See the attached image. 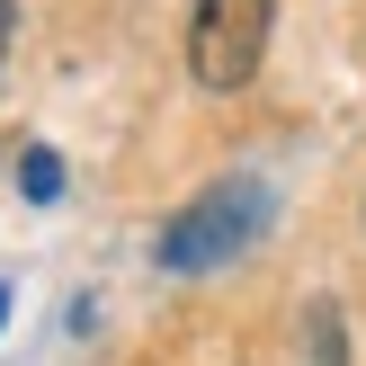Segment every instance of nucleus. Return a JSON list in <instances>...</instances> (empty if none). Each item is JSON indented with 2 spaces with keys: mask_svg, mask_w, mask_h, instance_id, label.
I'll list each match as a JSON object with an SVG mask.
<instances>
[{
  "mask_svg": "<svg viewBox=\"0 0 366 366\" xmlns=\"http://www.w3.org/2000/svg\"><path fill=\"white\" fill-rule=\"evenodd\" d=\"M268 18H277V0H197L188 18V81L197 89H250V71H259L268 54Z\"/></svg>",
  "mask_w": 366,
  "mask_h": 366,
  "instance_id": "nucleus-2",
  "label": "nucleus"
},
{
  "mask_svg": "<svg viewBox=\"0 0 366 366\" xmlns=\"http://www.w3.org/2000/svg\"><path fill=\"white\" fill-rule=\"evenodd\" d=\"M304 366H349V313L331 295L304 304Z\"/></svg>",
  "mask_w": 366,
  "mask_h": 366,
  "instance_id": "nucleus-3",
  "label": "nucleus"
},
{
  "mask_svg": "<svg viewBox=\"0 0 366 366\" xmlns=\"http://www.w3.org/2000/svg\"><path fill=\"white\" fill-rule=\"evenodd\" d=\"M268 224V188L259 179H224V188H206V197H188V206L161 224V242H152V259L170 268V277H206V268H224V259H242L250 250V232Z\"/></svg>",
  "mask_w": 366,
  "mask_h": 366,
  "instance_id": "nucleus-1",
  "label": "nucleus"
},
{
  "mask_svg": "<svg viewBox=\"0 0 366 366\" xmlns=\"http://www.w3.org/2000/svg\"><path fill=\"white\" fill-rule=\"evenodd\" d=\"M9 27H18V9H9V0H0V63H9Z\"/></svg>",
  "mask_w": 366,
  "mask_h": 366,
  "instance_id": "nucleus-5",
  "label": "nucleus"
},
{
  "mask_svg": "<svg viewBox=\"0 0 366 366\" xmlns=\"http://www.w3.org/2000/svg\"><path fill=\"white\" fill-rule=\"evenodd\" d=\"M9 304H18V295H9V286H0V331H9Z\"/></svg>",
  "mask_w": 366,
  "mask_h": 366,
  "instance_id": "nucleus-6",
  "label": "nucleus"
},
{
  "mask_svg": "<svg viewBox=\"0 0 366 366\" xmlns=\"http://www.w3.org/2000/svg\"><path fill=\"white\" fill-rule=\"evenodd\" d=\"M18 197H27V206H54V197H63V152L27 143V152H18Z\"/></svg>",
  "mask_w": 366,
  "mask_h": 366,
  "instance_id": "nucleus-4",
  "label": "nucleus"
}]
</instances>
